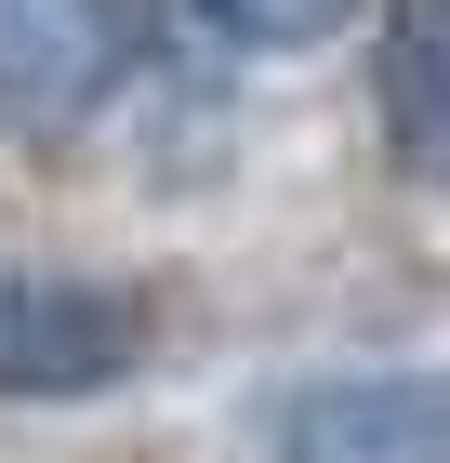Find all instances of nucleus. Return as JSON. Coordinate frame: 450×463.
<instances>
[{"label":"nucleus","mask_w":450,"mask_h":463,"mask_svg":"<svg viewBox=\"0 0 450 463\" xmlns=\"http://www.w3.org/2000/svg\"><path fill=\"white\" fill-rule=\"evenodd\" d=\"M265 463H450V371H331L265 397Z\"/></svg>","instance_id":"3"},{"label":"nucleus","mask_w":450,"mask_h":463,"mask_svg":"<svg viewBox=\"0 0 450 463\" xmlns=\"http://www.w3.org/2000/svg\"><path fill=\"white\" fill-rule=\"evenodd\" d=\"M371 107H384V159L424 199H450V0H384Z\"/></svg>","instance_id":"4"},{"label":"nucleus","mask_w":450,"mask_h":463,"mask_svg":"<svg viewBox=\"0 0 450 463\" xmlns=\"http://www.w3.org/2000/svg\"><path fill=\"white\" fill-rule=\"evenodd\" d=\"M159 357V305L133 279H80V265H0V397L14 411H80L120 397Z\"/></svg>","instance_id":"1"},{"label":"nucleus","mask_w":450,"mask_h":463,"mask_svg":"<svg viewBox=\"0 0 450 463\" xmlns=\"http://www.w3.org/2000/svg\"><path fill=\"white\" fill-rule=\"evenodd\" d=\"M146 0H0V133H80V119L133 80Z\"/></svg>","instance_id":"2"},{"label":"nucleus","mask_w":450,"mask_h":463,"mask_svg":"<svg viewBox=\"0 0 450 463\" xmlns=\"http://www.w3.org/2000/svg\"><path fill=\"white\" fill-rule=\"evenodd\" d=\"M225 53H318V40L358 27V0H186Z\"/></svg>","instance_id":"5"}]
</instances>
